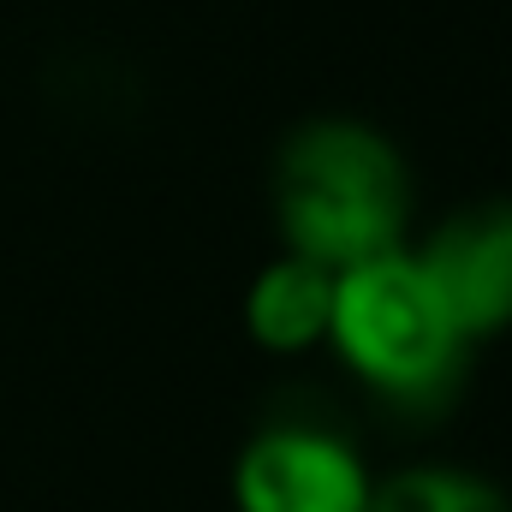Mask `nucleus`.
Returning a JSON list of instances; mask_svg holds the SVG:
<instances>
[{"label": "nucleus", "instance_id": "obj_1", "mask_svg": "<svg viewBox=\"0 0 512 512\" xmlns=\"http://www.w3.org/2000/svg\"><path fill=\"white\" fill-rule=\"evenodd\" d=\"M274 203L292 256L352 268L399 251L405 233V161L382 131L358 120H316L292 131L274 167Z\"/></svg>", "mask_w": 512, "mask_h": 512}, {"label": "nucleus", "instance_id": "obj_2", "mask_svg": "<svg viewBox=\"0 0 512 512\" xmlns=\"http://www.w3.org/2000/svg\"><path fill=\"white\" fill-rule=\"evenodd\" d=\"M328 334L364 382L417 411L447 399V387L459 382L465 346H471L453 328V316L441 310L417 256L405 251L370 256L334 274Z\"/></svg>", "mask_w": 512, "mask_h": 512}, {"label": "nucleus", "instance_id": "obj_3", "mask_svg": "<svg viewBox=\"0 0 512 512\" xmlns=\"http://www.w3.org/2000/svg\"><path fill=\"white\" fill-rule=\"evenodd\" d=\"M370 477L328 429H268L239 459V512H364Z\"/></svg>", "mask_w": 512, "mask_h": 512}, {"label": "nucleus", "instance_id": "obj_4", "mask_svg": "<svg viewBox=\"0 0 512 512\" xmlns=\"http://www.w3.org/2000/svg\"><path fill=\"white\" fill-rule=\"evenodd\" d=\"M423 280L465 340H483L512 322V203H477L453 215L423 251Z\"/></svg>", "mask_w": 512, "mask_h": 512}, {"label": "nucleus", "instance_id": "obj_5", "mask_svg": "<svg viewBox=\"0 0 512 512\" xmlns=\"http://www.w3.org/2000/svg\"><path fill=\"white\" fill-rule=\"evenodd\" d=\"M334 316V268L310 262V256H286L274 262L251 286V334L274 352H304L328 334Z\"/></svg>", "mask_w": 512, "mask_h": 512}, {"label": "nucleus", "instance_id": "obj_6", "mask_svg": "<svg viewBox=\"0 0 512 512\" xmlns=\"http://www.w3.org/2000/svg\"><path fill=\"white\" fill-rule=\"evenodd\" d=\"M364 512H512L507 495L471 471H405L370 489Z\"/></svg>", "mask_w": 512, "mask_h": 512}]
</instances>
